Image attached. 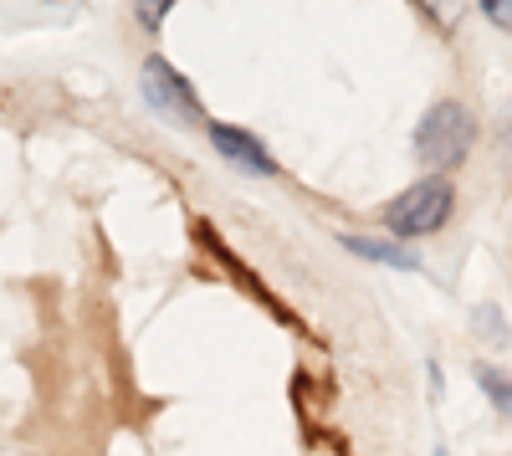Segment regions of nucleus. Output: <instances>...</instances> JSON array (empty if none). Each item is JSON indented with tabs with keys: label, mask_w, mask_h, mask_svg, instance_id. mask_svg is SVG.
Instances as JSON below:
<instances>
[{
	"label": "nucleus",
	"mask_w": 512,
	"mask_h": 456,
	"mask_svg": "<svg viewBox=\"0 0 512 456\" xmlns=\"http://www.w3.org/2000/svg\"><path fill=\"white\" fill-rule=\"evenodd\" d=\"M472 144H477V118L456 98L431 103L420 113V123H415V159H420L425 175H446L451 180V170H461V164L472 159Z\"/></svg>",
	"instance_id": "f257e3e1"
},
{
	"label": "nucleus",
	"mask_w": 512,
	"mask_h": 456,
	"mask_svg": "<svg viewBox=\"0 0 512 456\" xmlns=\"http://www.w3.org/2000/svg\"><path fill=\"white\" fill-rule=\"evenodd\" d=\"M451 216H456V185L446 175H420L415 185H405L384 205V226L395 231V241L436 236V231H446Z\"/></svg>",
	"instance_id": "f03ea898"
},
{
	"label": "nucleus",
	"mask_w": 512,
	"mask_h": 456,
	"mask_svg": "<svg viewBox=\"0 0 512 456\" xmlns=\"http://www.w3.org/2000/svg\"><path fill=\"white\" fill-rule=\"evenodd\" d=\"M139 93H144V103H149L164 123H180V129H190V123H205V108H200L195 88L185 82V72H175L164 57H144V67H139Z\"/></svg>",
	"instance_id": "7ed1b4c3"
},
{
	"label": "nucleus",
	"mask_w": 512,
	"mask_h": 456,
	"mask_svg": "<svg viewBox=\"0 0 512 456\" xmlns=\"http://www.w3.org/2000/svg\"><path fill=\"white\" fill-rule=\"evenodd\" d=\"M210 144L226 154V164H236L246 175H277V159L267 154V144L246 129H236V123H210Z\"/></svg>",
	"instance_id": "20e7f679"
},
{
	"label": "nucleus",
	"mask_w": 512,
	"mask_h": 456,
	"mask_svg": "<svg viewBox=\"0 0 512 456\" xmlns=\"http://www.w3.org/2000/svg\"><path fill=\"white\" fill-rule=\"evenodd\" d=\"M344 246L354 257H369V262H384V267H400V272H415L420 257L410 252V246L400 241H374V236H344Z\"/></svg>",
	"instance_id": "39448f33"
},
{
	"label": "nucleus",
	"mask_w": 512,
	"mask_h": 456,
	"mask_svg": "<svg viewBox=\"0 0 512 456\" xmlns=\"http://www.w3.org/2000/svg\"><path fill=\"white\" fill-rule=\"evenodd\" d=\"M477 385H482V395L502 410V416H512V380L502 375V369H492V364H482L477 369Z\"/></svg>",
	"instance_id": "423d86ee"
},
{
	"label": "nucleus",
	"mask_w": 512,
	"mask_h": 456,
	"mask_svg": "<svg viewBox=\"0 0 512 456\" xmlns=\"http://www.w3.org/2000/svg\"><path fill=\"white\" fill-rule=\"evenodd\" d=\"M169 11H175V0H134V21H139L144 31H159Z\"/></svg>",
	"instance_id": "0eeeda50"
},
{
	"label": "nucleus",
	"mask_w": 512,
	"mask_h": 456,
	"mask_svg": "<svg viewBox=\"0 0 512 456\" xmlns=\"http://www.w3.org/2000/svg\"><path fill=\"white\" fill-rule=\"evenodd\" d=\"M482 16L497 26V31H512V0H477Z\"/></svg>",
	"instance_id": "6e6552de"
},
{
	"label": "nucleus",
	"mask_w": 512,
	"mask_h": 456,
	"mask_svg": "<svg viewBox=\"0 0 512 456\" xmlns=\"http://www.w3.org/2000/svg\"><path fill=\"white\" fill-rule=\"evenodd\" d=\"M425 11H431V16L451 31V26H456V16L466 11V0H425Z\"/></svg>",
	"instance_id": "1a4fd4ad"
},
{
	"label": "nucleus",
	"mask_w": 512,
	"mask_h": 456,
	"mask_svg": "<svg viewBox=\"0 0 512 456\" xmlns=\"http://www.w3.org/2000/svg\"><path fill=\"white\" fill-rule=\"evenodd\" d=\"M497 144H502V154H512V103H507L502 118H497Z\"/></svg>",
	"instance_id": "9d476101"
}]
</instances>
